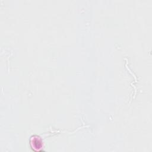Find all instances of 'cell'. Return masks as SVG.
I'll use <instances>...</instances> for the list:
<instances>
[{"instance_id":"1","label":"cell","mask_w":152,"mask_h":152,"mask_svg":"<svg viewBox=\"0 0 152 152\" xmlns=\"http://www.w3.org/2000/svg\"><path fill=\"white\" fill-rule=\"evenodd\" d=\"M31 145L34 150L39 151L42 147V142L39 137L34 136L31 139Z\"/></svg>"}]
</instances>
